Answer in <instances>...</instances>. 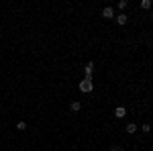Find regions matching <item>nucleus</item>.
<instances>
[{"instance_id": "nucleus-1", "label": "nucleus", "mask_w": 153, "mask_h": 151, "mask_svg": "<svg viewBox=\"0 0 153 151\" xmlns=\"http://www.w3.org/2000/svg\"><path fill=\"white\" fill-rule=\"evenodd\" d=\"M92 90H94V82L90 80V78H84L82 82H80V92H92Z\"/></svg>"}, {"instance_id": "nucleus-2", "label": "nucleus", "mask_w": 153, "mask_h": 151, "mask_svg": "<svg viewBox=\"0 0 153 151\" xmlns=\"http://www.w3.org/2000/svg\"><path fill=\"white\" fill-rule=\"evenodd\" d=\"M114 116H117V118H125V116H127V108H125V106H117V108H114Z\"/></svg>"}, {"instance_id": "nucleus-3", "label": "nucleus", "mask_w": 153, "mask_h": 151, "mask_svg": "<svg viewBox=\"0 0 153 151\" xmlns=\"http://www.w3.org/2000/svg\"><path fill=\"white\" fill-rule=\"evenodd\" d=\"M84 71H86V78H90L92 80V74H94V63L90 61V63H86L84 65Z\"/></svg>"}, {"instance_id": "nucleus-4", "label": "nucleus", "mask_w": 153, "mask_h": 151, "mask_svg": "<svg viewBox=\"0 0 153 151\" xmlns=\"http://www.w3.org/2000/svg\"><path fill=\"white\" fill-rule=\"evenodd\" d=\"M117 23L120 25V27H125V25L129 23V16H127L125 12H120V14H117Z\"/></svg>"}, {"instance_id": "nucleus-5", "label": "nucleus", "mask_w": 153, "mask_h": 151, "mask_svg": "<svg viewBox=\"0 0 153 151\" xmlns=\"http://www.w3.org/2000/svg\"><path fill=\"white\" fill-rule=\"evenodd\" d=\"M102 16L104 19H114V8L112 6H106L104 10H102Z\"/></svg>"}, {"instance_id": "nucleus-6", "label": "nucleus", "mask_w": 153, "mask_h": 151, "mask_svg": "<svg viewBox=\"0 0 153 151\" xmlns=\"http://www.w3.org/2000/svg\"><path fill=\"white\" fill-rule=\"evenodd\" d=\"M125 131H127V133H129V135H133V133H135V131H137V125H135V123H129V125H127V129H125Z\"/></svg>"}, {"instance_id": "nucleus-7", "label": "nucleus", "mask_w": 153, "mask_h": 151, "mask_svg": "<svg viewBox=\"0 0 153 151\" xmlns=\"http://www.w3.org/2000/svg\"><path fill=\"white\" fill-rule=\"evenodd\" d=\"M70 108L74 110V112H78V110H82V102H78V100H76V102H71Z\"/></svg>"}, {"instance_id": "nucleus-8", "label": "nucleus", "mask_w": 153, "mask_h": 151, "mask_svg": "<svg viewBox=\"0 0 153 151\" xmlns=\"http://www.w3.org/2000/svg\"><path fill=\"white\" fill-rule=\"evenodd\" d=\"M141 8H143V10L151 8V0H141Z\"/></svg>"}, {"instance_id": "nucleus-9", "label": "nucleus", "mask_w": 153, "mask_h": 151, "mask_svg": "<svg viewBox=\"0 0 153 151\" xmlns=\"http://www.w3.org/2000/svg\"><path fill=\"white\" fill-rule=\"evenodd\" d=\"M127 6H129V2H127V0H120V2H118V8H120V10H123V8H127Z\"/></svg>"}, {"instance_id": "nucleus-10", "label": "nucleus", "mask_w": 153, "mask_h": 151, "mask_svg": "<svg viewBox=\"0 0 153 151\" xmlns=\"http://www.w3.org/2000/svg\"><path fill=\"white\" fill-rule=\"evenodd\" d=\"M16 129H19V131H25V129H27V123H23V121L16 123Z\"/></svg>"}, {"instance_id": "nucleus-11", "label": "nucleus", "mask_w": 153, "mask_h": 151, "mask_svg": "<svg viewBox=\"0 0 153 151\" xmlns=\"http://www.w3.org/2000/svg\"><path fill=\"white\" fill-rule=\"evenodd\" d=\"M141 131H143V133H149V131H151V125H147V123H145V125L141 127Z\"/></svg>"}, {"instance_id": "nucleus-12", "label": "nucleus", "mask_w": 153, "mask_h": 151, "mask_svg": "<svg viewBox=\"0 0 153 151\" xmlns=\"http://www.w3.org/2000/svg\"><path fill=\"white\" fill-rule=\"evenodd\" d=\"M108 151H123V147H110Z\"/></svg>"}]
</instances>
